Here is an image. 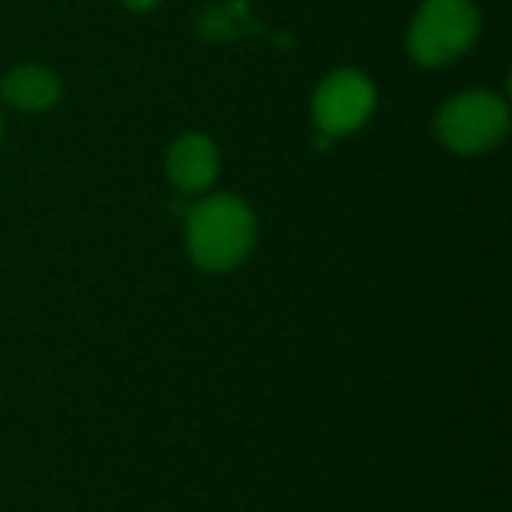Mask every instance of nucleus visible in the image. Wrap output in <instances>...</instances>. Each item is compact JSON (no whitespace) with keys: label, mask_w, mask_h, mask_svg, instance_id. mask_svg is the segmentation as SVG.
<instances>
[{"label":"nucleus","mask_w":512,"mask_h":512,"mask_svg":"<svg viewBox=\"0 0 512 512\" xmlns=\"http://www.w3.org/2000/svg\"><path fill=\"white\" fill-rule=\"evenodd\" d=\"M171 183L183 195H195L213 186L219 174V153L207 135H183L171 144L165 159Z\"/></svg>","instance_id":"obj_5"},{"label":"nucleus","mask_w":512,"mask_h":512,"mask_svg":"<svg viewBox=\"0 0 512 512\" xmlns=\"http://www.w3.org/2000/svg\"><path fill=\"white\" fill-rule=\"evenodd\" d=\"M0 138H3V117H0Z\"/></svg>","instance_id":"obj_8"},{"label":"nucleus","mask_w":512,"mask_h":512,"mask_svg":"<svg viewBox=\"0 0 512 512\" xmlns=\"http://www.w3.org/2000/svg\"><path fill=\"white\" fill-rule=\"evenodd\" d=\"M507 126V102L489 90L459 93L438 111V135L456 153H486L498 147Z\"/></svg>","instance_id":"obj_3"},{"label":"nucleus","mask_w":512,"mask_h":512,"mask_svg":"<svg viewBox=\"0 0 512 512\" xmlns=\"http://www.w3.org/2000/svg\"><path fill=\"white\" fill-rule=\"evenodd\" d=\"M480 36V12L471 0H426L411 21L408 51L420 66H447Z\"/></svg>","instance_id":"obj_2"},{"label":"nucleus","mask_w":512,"mask_h":512,"mask_svg":"<svg viewBox=\"0 0 512 512\" xmlns=\"http://www.w3.org/2000/svg\"><path fill=\"white\" fill-rule=\"evenodd\" d=\"M375 108V87L357 69H339L321 81L312 99L315 123L327 135H348L360 129Z\"/></svg>","instance_id":"obj_4"},{"label":"nucleus","mask_w":512,"mask_h":512,"mask_svg":"<svg viewBox=\"0 0 512 512\" xmlns=\"http://www.w3.org/2000/svg\"><path fill=\"white\" fill-rule=\"evenodd\" d=\"M0 96L18 111H45L60 99V81L45 66H15L0 78Z\"/></svg>","instance_id":"obj_6"},{"label":"nucleus","mask_w":512,"mask_h":512,"mask_svg":"<svg viewBox=\"0 0 512 512\" xmlns=\"http://www.w3.org/2000/svg\"><path fill=\"white\" fill-rule=\"evenodd\" d=\"M255 243V216L237 195H210L186 210V246L207 273L237 267Z\"/></svg>","instance_id":"obj_1"},{"label":"nucleus","mask_w":512,"mask_h":512,"mask_svg":"<svg viewBox=\"0 0 512 512\" xmlns=\"http://www.w3.org/2000/svg\"><path fill=\"white\" fill-rule=\"evenodd\" d=\"M120 3H123V6H129V9H138V12H141V9H153L159 0H120Z\"/></svg>","instance_id":"obj_7"}]
</instances>
